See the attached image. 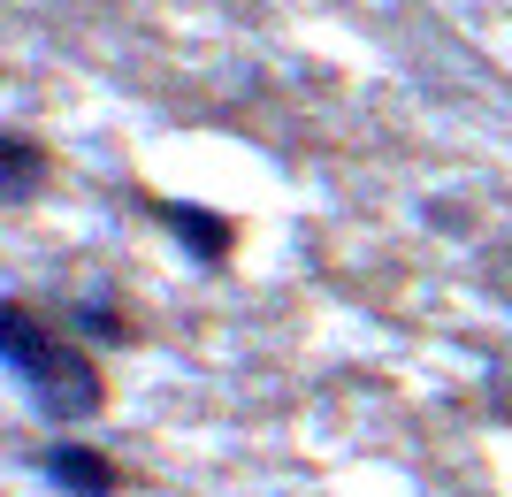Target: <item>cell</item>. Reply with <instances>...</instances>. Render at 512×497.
I'll return each mask as SVG.
<instances>
[{
    "label": "cell",
    "instance_id": "1",
    "mask_svg": "<svg viewBox=\"0 0 512 497\" xmlns=\"http://www.w3.org/2000/svg\"><path fill=\"white\" fill-rule=\"evenodd\" d=\"M0 360H8V375L23 383L31 413H39V421H54V429L92 421V413L107 406L100 368H92L85 352L69 345L62 329H46L31 299H8V306H0Z\"/></svg>",
    "mask_w": 512,
    "mask_h": 497
},
{
    "label": "cell",
    "instance_id": "4",
    "mask_svg": "<svg viewBox=\"0 0 512 497\" xmlns=\"http://www.w3.org/2000/svg\"><path fill=\"white\" fill-rule=\"evenodd\" d=\"M39 184H46V146L31 138V130H0V192L23 207Z\"/></svg>",
    "mask_w": 512,
    "mask_h": 497
},
{
    "label": "cell",
    "instance_id": "3",
    "mask_svg": "<svg viewBox=\"0 0 512 497\" xmlns=\"http://www.w3.org/2000/svg\"><path fill=\"white\" fill-rule=\"evenodd\" d=\"M146 215L169 222L176 238L199 253V268H222V260H230V245H237L230 215H207V207H184V199H146Z\"/></svg>",
    "mask_w": 512,
    "mask_h": 497
},
{
    "label": "cell",
    "instance_id": "2",
    "mask_svg": "<svg viewBox=\"0 0 512 497\" xmlns=\"http://www.w3.org/2000/svg\"><path fill=\"white\" fill-rule=\"evenodd\" d=\"M31 467H39L62 497H115V490H123V467H115L107 452H92V444H77V436H62V444L31 452Z\"/></svg>",
    "mask_w": 512,
    "mask_h": 497
},
{
    "label": "cell",
    "instance_id": "5",
    "mask_svg": "<svg viewBox=\"0 0 512 497\" xmlns=\"http://www.w3.org/2000/svg\"><path fill=\"white\" fill-rule=\"evenodd\" d=\"M69 322L85 329V337H107V345H130V337H138V322H130L115 299H77V306H69Z\"/></svg>",
    "mask_w": 512,
    "mask_h": 497
},
{
    "label": "cell",
    "instance_id": "6",
    "mask_svg": "<svg viewBox=\"0 0 512 497\" xmlns=\"http://www.w3.org/2000/svg\"><path fill=\"white\" fill-rule=\"evenodd\" d=\"M490 283H497V299H505V306H512V245H505V253H497V260H490Z\"/></svg>",
    "mask_w": 512,
    "mask_h": 497
}]
</instances>
